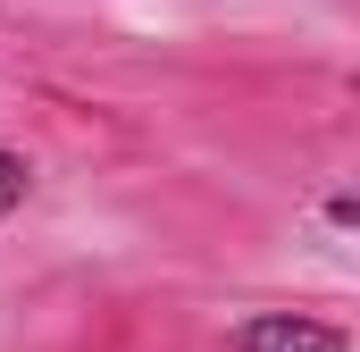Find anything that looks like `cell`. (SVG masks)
Returning <instances> with one entry per match:
<instances>
[{"mask_svg": "<svg viewBox=\"0 0 360 352\" xmlns=\"http://www.w3.org/2000/svg\"><path fill=\"white\" fill-rule=\"evenodd\" d=\"M226 352H352V336L310 310H252L226 327Z\"/></svg>", "mask_w": 360, "mask_h": 352, "instance_id": "1", "label": "cell"}, {"mask_svg": "<svg viewBox=\"0 0 360 352\" xmlns=\"http://www.w3.org/2000/svg\"><path fill=\"white\" fill-rule=\"evenodd\" d=\"M25 193H34V160L0 143V218H17V210H25Z\"/></svg>", "mask_w": 360, "mask_h": 352, "instance_id": "2", "label": "cell"}, {"mask_svg": "<svg viewBox=\"0 0 360 352\" xmlns=\"http://www.w3.org/2000/svg\"><path fill=\"white\" fill-rule=\"evenodd\" d=\"M319 218H327L335 235H352V227H360V201H352V193H327V201H319Z\"/></svg>", "mask_w": 360, "mask_h": 352, "instance_id": "3", "label": "cell"}]
</instances>
